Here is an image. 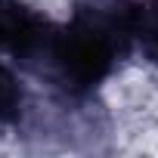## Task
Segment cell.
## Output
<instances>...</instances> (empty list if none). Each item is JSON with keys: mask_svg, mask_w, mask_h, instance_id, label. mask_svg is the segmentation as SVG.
Returning a JSON list of instances; mask_svg holds the SVG:
<instances>
[{"mask_svg": "<svg viewBox=\"0 0 158 158\" xmlns=\"http://www.w3.org/2000/svg\"><path fill=\"white\" fill-rule=\"evenodd\" d=\"M130 0H77L65 25H50L28 65L71 102L87 99L130 53Z\"/></svg>", "mask_w": 158, "mask_h": 158, "instance_id": "1", "label": "cell"}, {"mask_svg": "<svg viewBox=\"0 0 158 158\" xmlns=\"http://www.w3.org/2000/svg\"><path fill=\"white\" fill-rule=\"evenodd\" d=\"M28 112V90L19 74L0 62V124H22Z\"/></svg>", "mask_w": 158, "mask_h": 158, "instance_id": "4", "label": "cell"}, {"mask_svg": "<svg viewBox=\"0 0 158 158\" xmlns=\"http://www.w3.org/2000/svg\"><path fill=\"white\" fill-rule=\"evenodd\" d=\"M50 25V19L34 13L22 0H0V53L13 56L28 68L40 53Z\"/></svg>", "mask_w": 158, "mask_h": 158, "instance_id": "2", "label": "cell"}, {"mask_svg": "<svg viewBox=\"0 0 158 158\" xmlns=\"http://www.w3.org/2000/svg\"><path fill=\"white\" fill-rule=\"evenodd\" d=\"M130 44L158 65V0H130Z\"/></svg>", "mask_w": 158, "mask_h": 158, "instance_id": "3", "label": "cell"}]
</instances>
